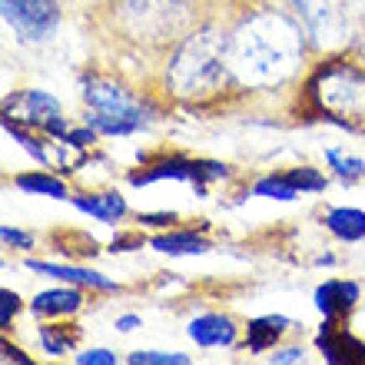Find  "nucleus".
Listing matches in <instances>:
<instances>
[{"label": "nucleus", "instance_id": "f257e3e1", "mask_svg": "<svg viewBox=\"0 0 365 365\" xmlns=\"http://www.w3.org/2000/svg\"><path fill=\"white\" fill-rule=\"evenodd\" d=\"M306 53L302 24L282 10H250L226 34V67L246 90H269L296 73Z\"/></svg>", "mask_w": 365, "mask_h": 365}, {"label": "nucleus", "instance_id": "f03ea898", "mask_svg": "<svg viewBox=\"0 0 365 365\" xmlns=\"http://www.w3.org/2000/svg\"><path fill=\"white\" fill-rule=\"evenodd\" d=\"M226 80H232L226 67V34L216 27H200L176 43V53L166 70V87L176 96L196 100L216 93L226 87Z\"/></svg>", "mask_w": 365, "mask_h": 365}, {"label": "nucleus", "instance_id": "7ed1b4c3", "mask_svg": "<svg viewBox=\"0 0 365 365\" xmlns=\"http://www.w3.org/2000/svg\"><path fill=\"white\" fill-rule=\"evenodd\" d=\"M83 90V103L90 106L87 123L93 126L100 136H133L143 126L153 123V103L136 96L133 90H126L123 83H116L100 73H87L80 80Z\"/></svg>", "mask_w": 365, "mask_h": 365}, {"label": "nucleus", "instance_id": "20e7f679", "mask_svg": "<svg viewBox=\"0 0 365 365\" xmlns=\"http://www.w3.org/2000/svg\"><path fill=\"white\" fill-rule=\"evenodd\" d=\"M196 0H113L116 27L140 43H180L196 20Z\"/></svg>", "mask_w": 365, "mask_h": 365}, {"label": "nucleus", "instance_id": "39448f33", "mask_svg": "<svg viewBox=\"0 0 365 365\" xmlns=\"http://www.w3.org/2000/svg\"><path fill=\"white\" fill-rule=\"evenodd\" d=\"M309 96L326 116L365 126V70L352 63H326L309 80Z\"/></svg>", "mask_w": 365, "mask_h": 365}, {"label": "nucleus", "instance_id": "423d86ee", "mask_svg": "<svg viewBox=\"0 0 365 365\" xmlns=\"http://www.w3.org/2000/svg\"><path fill=\"white\" fill-rule=\"evenodd\" d=\"M0 14L24 43H43L63 20L60 0H0Z\"/></svg>", "mask_w": 365, "mask_h": 365}, {"label": "nucleus", "instance_id": "0eeeda50", "mask_svg": "<svg viewBox=\"0 0 365 365\" xmlns=\"http://www.w3.org/2000/svg\"><path fill=\"white\" fill-rule=\"evenodd\" d=\"M63 113V103H60L53 93L47 90H17L4 100V116L14 120L20 126H30V130H40L53 120V116Z\"/></svg>", "mask_w": 365, "mask_h": 365}, {"label": "nucleus", "instance_id": "6e6552de", "mask_svg": "<svg viewBox=\"0 0 365 365\" xmlns=\"http://www.w3.org/2000/svg\"><path fill=\"white\" fill-rule=\"evenodd\" d=\"M316 349L329 365H365V342L356 339L339 319H326L316 336Z\"/></svg>", "mask_w": 365, "mask_h": 365}, {"label": "nucleus", "instance_id": "1a4fd4ad", "mask_svg": "<svg viewBox=\"0 0 365 365\" xmlns=\"http://www.w3.org/2000/svg\"><path fill=\"white\" fill-rule=\"evenodd\" d=\"M359 299H362V286L356 279H326L316 289L312 302L326 319H342L359 306Z\"/></svg>", "mask_w": 365, "mask_h": 365}, {"label": "nucleus", "instance_id": "9d476101", "mask_svg": "<svg viewBox=\"0 0 365 365\" xmlns=\"http://www.w3.org/2000/svg\"><path fill=\"white\" fill-rule=\"evenodd\" d=\"M24 266L30 272H37V276L60 279V282H70V286H80V289H100V292L120 289L116 279L103 276V272H93V269H83V266H60V262H43V259H27Z\"/></svg>", "mask_w": 365, "mask_h": 365}, {"label": "nucleus", "instance_id": "9b49d317", "mask_svg": "<svg viewBox=\"0 0 365 365\" xmlns=\"http://www.w3.org/2000/svg\"><path fill=\"white\" fill-rule=\"evenodd\" d=\"M163 180H173V182H192V190L206 196V190L200 186V160H182V156H170V160H160V163L146 166L143 173H133L130 182L133 186H150V182H163Z\"/></svg>", "mask_w": 365, "mask_h": 365}, {"label": "nucleus", "instance_id": "f8f14e48", "mask_svg": "<svg viewBox=\"0 0 365 365\" xmlns=\"http://www.w3.org/2000/svg\"><path fill=\"white\" fill-rule=\"evenodd\" d=\"M236 336H240L236 322L222 312H202L190 319V339L202 349H230L236 346Z\"/></svg>", "mask_w": 365, "mask_h": 365}, {"label": "nucleus", "instance_id": "ddd939ff", "mask_svg": "<svg viewBox=\"0 0 365 365\" xmlns=\"http://www.w3.org/2000/svg\"><path fill=\"white\" fill-rule=\"evenodd\" d=\"M30 309H34V316H43V319H63V316H73L83 309V292L80 286H63L57 289H43L37 296L30 299Z\"/></svg>", "mask_w": 365, "mask_h": 365}, {"label": "nucleus", "instance_id": "4468645a", "mask_svg": "<svg viewBox=\"0 0 365 365\" xmlns=\"http://www.w3.org/2000/svg\"><path fill=\"white\" fill-rule=\"evenodd\" d=\"M70 202H73V210L87 212V216H93V220L100 222H120L130 212V206H126V196L116 190H103V192H80V196H70Z\"/></svg>", "mask_w": 365, "mask_h": 365}, {"label": "nucleus", "instance_id": "2eb2a0df", "mask_svg": "<svg viewBox=\"0 0 365 365\" xmlns=\"http://www.w3.org/2000/svg\"><path fill=\"white\" fill-rule=\"evenodd\" d=\"M156 252H163V256H202V252H210V240L200 236L196 230H170V232H160L150 240Z\"/></svg>", "mask_w": 365, "mask_h": 365}, {"label": "nucleus", "instance_id": "dca6fc26", "mask_svg": "<svg viewBox=\"0 0 365 365\" xmlns=\"http://www.w3.org/2000/svg\"><path fill=\"white\" fill-rule=\"evenodd\" d=\"M292 326V319L286 316H259V319H250V326H246V346H250V352H266V349H272L279 342V336L286 332V329Z\"/></svg>", "mask_w": 365, "mask_h": 365}, {"label": "nucleus", "instance_id": "f3484780", "mask_svg": "<svg viewBox=\"0 0 365 365\" xmlns=\"http://www.w3.org/2000/svg\"><path fill=\"white\" fill-rule=\"evenodd\" d=\"M326 230L342 242H362L365 240V210H356V206H336V210H329Z\"/></svg>", "mask_w": 365, "mask_h": 365}, {"label": "nucleus", "instance_id": "a211bd4d", "mask_svg": "<svg viewBox=\"0 0 365 365\" xmlns=\"http://www.w3.org/2000/svg\"><path fill=\"white\" fill-rule=\"evenodd\" d=\"M14 186L27 196H47V200H70L67 182L57 180V176L43 173V170H30V173H17L14 176Z\"/></svg>", "mask_w": 365, "mask_h": 365}, {"label": "nucleus", "instance_id": "6ab92c4d", "mask_svg": "<svg viewBox=\"0 0 365 365\" xmlns=\"http://www.w3.org/2000/svg\"><path fill=\"white\" fill-rule=\"evenodd\" d=\"M77 326H40L37 339H40V349L47 356H67L70 349L77 346Z\"/></svg>", "mask_w": 365, "mask_h": 365}, {"label": "nucleus", "instance_id": "aec40b11", "mask_svg": "<svg viewBox=\"0 0 365 365\" xmlns=\"http://www.w3.org/2000/svg\"><path fill=\"white\" fill-rule=\"evenodd\" d=\"M252 196H262V200H279V202H292L299 200L302 192L296 190V182L289 180L286 173H272V176H262V180L252 182Z\"/></svg>", "mask_w": 365, "mask_h": 365}, {"label": "nucleus", "instance_id": "412c9836", "mask_svg": "<svg viewBox=\"0 0 365 365\" xmlns=\"http://www.w3.org/2000/svg\"><path fill=\"white\" fill-rule=\"evenodd\" d=\"M326 160L329 166H332V173L342 176V180H362L365 176V163L359 160V156L346 153V150H339V146H332V150H326Z\"/></svg>", "mask_w": 365, "mask_h": 365}, {"label": "nucleus", "instance_id": "4be33fe9", "mask_svg": "<svg viewBox=\"0 0 365 365\" xmlns=\"http://www.w3.org/2000/svg\"><path fill=\"white\" fill-rule=\"evenodd\" d=\"M289 180L296 182V190L306 196V192H322L329 190V180L322 170H316V166H296V170H289Z\"/></svg>", "mask_w": 365, "mask_h": 365}, {"label": "nucleus", "instance_id": "5701e85b", "mask_svg": "<svg viewBox=\"0 0 365 365\" xmlns=\"http://www.w3.org/2000/svg\"><path fill=\"white\" fill-rule=\"evenodd\" d=\"M130 365H190V356L182 352H156V349H136L126 356Z\"/></svg>", "mask_w": 365, "mask_h": 365}, {"label": "nucleus", "instance_id": "b1692460", "mask_svg": "<svg viewBox=\"0 0 365 365\" xmlns=\"http://www.w3.org/2000/svg\"><path fill=\"white\" fill-rule=\"evenodd\" d=\"M96 136H100V133H96L93 126L83 123L80 130H73V126H70L67 136H63L60 143H63V146H73V150H87V146H93V143H96Z\"/></svg>", "mask_w": 365, "mask_h": 365}, {"label": "nucleus", "instance_id": "393cba45", "mask_svg": "<svg viewBox=\"0 0 365 365\" xmlns=\"http://www.w3.org/2000/svg\"><path fill=\"white\" fill-rule=\"evenodd\" d=\"M17 312H20V296L10 292V289H4V292H0V326L10 329V322H14Z\"/></svg>", "mask_w": 365, "mask_h": 365}, {"label": "nucleus", "instance_id": "a878e982", "mask_svg": "<svg viewBox=\"0 0 365 365\" xmlns=\"http://www.w3.org/2000/svg\"><path fill=\"white\" fill-rule=\"evenodd\" d=\"M0 240H4V246H10V250H34V236L24 230H14V226H4V230H0Z\"/></svg>", "mask_w": 365, "mask_h": 365}, {"label": "nucleus", "instance_id": "bb28decb", "mask_svg": "<svg viewBox=\"0 0 365 365\" xmlns=\"http://www.w3.org/2000/svg\"><path fill=\"white\" fill-rule=\"evenodd\" d=\"M77 365H116V356L110 349H83L80 356H73Z\"/></svg>", "mask_w": 365, "mask_h": 365}, {"label": "nucleus", "instance_id": "cd10ccee", "mask_svg": "<svg viewBox=\"0 0 365 365\" xmlns=\"http://www.w3.org/2000/svg\"><path fill=\"white\" fill-rule=\"evenodd\" d=\"M302 359H306V352L299 346L276 349V352H272V365H296V362H302Z\"/></svg>", "mask_w": 365, "mask_h": 365}, {"label": "nucleus", "instance_id": "c85d7f7f", "mask_svg": "<svg viewBox=\"0 0 365 365\" xmlns=\"http://www.w3.org/2000/svg\"><path fill=\"white\" fill-rule=\"evenodd\" d=\"M140 222L143 226H170V222H176V212H140Z\"/></svg>", "mask_w": 365, "mask_h": 365}, {"label": "nucleus", "instance_id": "c756f323", "mask_svg": "<svg viewBox=\"0 0 365 365\" xmlns=\"http://www.w3.org/2000/svg\"><path fill=\"white\" fill-rule=\"evenodd\" d=\"M0 359H4V362H17V365H30V362H34V359L24 356V352H20L17 346H10V342H0Z\"/></svg>", "mask_w": 365, "mask_h": 365}, {"label": "nucleus", "instance_id": "7c9ffc66", "mask_svg": "<svg viewBox=\"0 0 365 365\" xmlns=\"http://www.w3.org/2000/svg\"><path fill=\"white\" fill-rule=\"evenodd\" d=\"M130 250H143L140 236H116L113 240V252H130Z\"/></svg>", "mask_w": 365, "mask_h": 365}, {"label": "nucleus", "instance_id": "2f4dec72", "mask_svg": "<svg viewBox=\"0 0 365 365\" xmlns=\"http://www.w3.org/2000/svg\"><path fill=\"white\" fill-rule=\"evenodd\" d=\"M140 326H143V319L133 316V312H126V316L116 319V329H120V332H133V329H140Z\"/></svg>", "mask_w": 365, "mask_h": 365}]
</instances>
